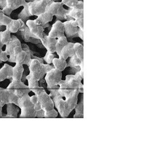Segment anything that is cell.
<instances>
[{"mask_svg":"<svg viewBox=\"0 0 157 157\" xmlns=\"http://www.w3.org/2000/svg\"><path fill=\"white\" fill-rule=\"evenodd\" d=\"M79 94H75L71 97L64 99L59 94L53 99L54 105L61 117H67L77 104Z\"/></svg>","mask_w":157,"mask_h":157,"instance_id":"1","label":"cell"},{"mask_svg":"<svg viewBox=\"0 0 157 157\" xmlns=\"http://www.w3.org/2000/svg\"><path fill=\"white\" fill-rule=\"evenodd\" d=\"M53 1L51 0H34L26 3L24 6L25 15L28 17L37 16L44 13L48 5Z\"/></svg>","mask_w":157,"mask_h":157,"instance_id":"2","label":"cell"},{"mask_svg":"<svg viewBox=\"0 0 157 157\" xmlns=\"http://www.w3.org/2000/svg\"><path fill=\"white\" fill-rule=\"evenodd\" d=\"M29 65V74L38 81L45 76L48 71L54 68L49 64L42 63L37 59H31Z\"/></svg>","mask_w":157,"mask_h":157,"instance_id":"3","label":"cell"},{"mask_svg":"<svg viewBox=\"0 0 157 157\" xmlns=\"http://www.w3.org/2000/svg\"><path fill=\"white\" fill-rule=\"evenodd\" d=\"M17 106L21 109V118H35L37 112L34 105L31 102L29 95H25L18 99Z\"/></svg>","mask_w":157,"mask_h":157,"instance_id":"4","label":"cell"},{"mask_svg":"<svg viewBox=\"0 0 157 157\" xmlns=\"http://www.w3.org/2000/svg\"><path fill=\"white\" fill-rule=\"evenodd\" d=\"M6 89L10 93L14 94L19 98L29 95L31 91L29 86L22 82L21 80H12Z\"/></svg>","mask_w":157,"mask_h":157,"instance_id":"5","label":"cell"},{"mask_svg":"<svg viewBox=\"0 0 157 157\" xmlns=\"http://www.w3.org/2000/svg\"><path fill=\"white\" fill-rule=\"evenodd\" d=\"M66 21L74 20L79 29H84V10L70 9L64 16Z\"/></svg>","mask_w":157,"mask_h":157,"instance_id":"6","label":"cell"},{"mask_svg":"<svg viewBox=\"0 0 157 157\" xmlns=\"http://www.w3.org/2000/svg\"><path fill=\"white\" fill-rule=\"evenodd\" d=\"M63 6V4L61 2H52L48 5L45 11L51 17L56 16L65 20L64 16L67 13L68 10L65 9Z\"/></svg>","mask_w":157,"mask_h":157,"instance_id":"7","label":"cell"},{"mask_svg":"<svg viewBox=\"0 0 157 157\" xmlns=\"http://www.w3.org/2000/svg\"><path fill=\"white\" fill-rule=\"evenodd\" d=\"M62 72L53 68L46 74L45 79L48 88H52L59 85L62 80Z\"/></svg>","mask_w":157,"mask_h":157,"instance_id":"8","label":"cell"},{"mask_svg":"<svg viewBox=\"0 0 157 157\" xmlns=\"http://www.w3.org/2000/svg\"><path fill=\"white\" fill-rule=\"evenodd\" d=\"M83 79L80 76L75 75H70L66 76L65 82L68 87L74 91L79 90L80 93H83L84 86L82 83Z\"/></svg>","mask_w":157,"mask_h":157,"instance_id":"9","label":"cell"},{"mask_svg":"<svg viewBox=\"0 0 157 157\" xmlns=\"http://www.w3.org/2000/svg\"><path fill=\"white\" fill-rule=\"evenodd\" d=\"M37 96L38 97V102L40 103L42 107V110L44 112H48L54 109V102L53 101V99L51 98V96L48 95L45 90L42 91Z\"/></svg>","mask_w":157,"mask_h":157,"instance_id":"10","label":"cell"},{"mask_svg":"<svg viewBox=\"0 0 157 157\" xmlns=\"http://www.w3.org/2000/svg\"><path fill=\"white\" fill-rule=\"evenodd\" d=\"M26 24L29 29L31 36L32 37L39 39L40 40H42L44 34V26L36 24L34 20H32L27 21Z\"/></svg>","mask_w":157,"mask_h":157,"instance_id":"11","label":"cell"},{"mask_svg":"<svg viewBox=\"0 0 157 157\" xmlns=\"http://www.w3.org/2000/svg\"><path fill=\"white\" fill-rule=\"evenodd\" d=\"M64 27V33L66 34V37L78 36L79 28L77 23L74 20L66 21L63 22Z\"/></svg>","mask_w":157,"mask_h":157,"instance_id":"12","label":"cell"},{"mask_svg":"<svg viewBox=\"0 0 157 157\" xmlns=\"http://www.w3.org/2000/svg\"><path fill=\"white\" fill-rule=\"evenodd\" d=\"M48 36L55 39H58L59 37L65 36L63 23L60 20L56 21L52 25L48 33Z\"/></svg>","mask_w":157,"mask_h":157,"instance_id":"13","label":"cell"},{"mask_svg":"<svg viewBox=\"0 0 157 157\" xmlns=\"http://www.w3.org/2000/svg\"><path fill=\"white\" fill-rule=\"evenodd\" d=\"M59 89L58 93L62 97H64L65 99L71 97V96H73L75 94L80 93L79 90L74 91L71 89H70L66 85L65 80H61L60 82L59 83Z\"/></svg>","mask_w":157,"mask_h":157,"instance_id":"14","label":"cell"},{"mask_svg":"<svg viewBox=\"0 0 157 157\" xmlns=\"http://www.w3.org/2000/svg\"><path fill=\"white\" fill-rule=\"evenodd\" d=\"M42 44L48 51L50 53H54L56 52V43L57 39L49 37L48 35H43V37L40 40Z\"/></svg>","mask_w":157,"mask_h":157,"instance_id":"15","label":"cell"},{"mask_svg":"<svg viewBox=\"0 0 157 157\" xmlns=\"http://www.w3.org/2000/svg\"><path fill=\"white\" fill-rule=\"evenodd\" d=\"M26 79L28 80V86L29 90L33 93H34L35 95H39L42 91H45L44 88L40 87L39 85V81L36 80L35 78L29 74L27 76Z\"/></svg>","mask_w":157,"mask_h":157,"instance_id":"16","label":"cell"},{"mask_svg":"<svg viewBox=\"0 0 157 157\" xmlns=\"http://www.w3.org/2000/svg\"><path fill=\"white\" fill-rule=\"evenodd\" d=\"M25 25L21 19L12 20L11 23L6 26V29H7L11 33H15L18 31H23Z\"/></svg>","mask_w":157,"mask_h":157,"instance_id":"17","label":"cell"},{"mask_svg":"<svg viewBox=\"0 0 157 157\" xmlns=\"http://www.w3.org/2000/svg\"><path fill=\"white\" fill-rule=\"evenodd\" d=\"M74 43L71 42H68V44L64 46L62 49L59 55V58L67 60L69 57H71L75 55V50L74 48Z\"/></svg>","mask_w":157,"mask_h":157,"instance_id":"18","label":"cell"},{"mask_svg":"<svg viewBox=\"0 0 157 157\" xmlns=\"http://www.w3.org/2000/svg\"><path fill=\"white\" fill-rule=\"evenodd\" d=\"M13 76V67L9 64H4L0 69V82L12 78Z\"/></svg>","mask_w":157,"mask_h":157,"instance_id":"19","label":"cell"},{"mask_svg":"<svg viewBox=\"0 0 157 157\" xmlns=\"http://www.w3.org/2000/svg\"><path fill=\"white\" fill-rule=\"evenodd\" d=\"M53 17H51L48 13L46 12L42 13L39 15L34 22L35 24L40 25L44 26L48 24V23L51 22L53 20Z\"/></svg>","mask_w":157,"mask_h":157,"instance_id":"20","label":"cell"},{"mask_svg":"<svg viewBox=\"0 0 157 157\" xmlns=\"http://www.w3.org/2000/svg\"><path fill=\"white\" fill-rule=\"evenodd\" d=\"M26 3V2L25 0H17L14 4H13V5H12L10 6L4 7L2 9V11L3 12V13L7 16L10 15L12 11L18 9L21 6H24Z\"/></svg>","mask_w":157,"mask_h":157,"instance_id":"21","label":"cell"},{"mask_svg":"<svg viewBox=\"0 0 157 157\" xmlns=\"http://www.w3.org/2000/svg\"><path fill=\"white\" fill-rule=\"evenodd\" d=\"M24 70L23 64L16 63L13 67V76L12 77L13 80H21Z\"/></svg>","mask_w":157,"mask_h":157,"instance_id":"22","label":"cell"},{"mask_svg":"<svg viewBox=\"0 0 157 157\" xmlns=\"http://www.w3.org/2000/svg\"><path fill=\"white\" fill-rule=\"evenodd\" d=\"M13 39L11 37V40L10 42L6 45V53H7L8 56H11L13 54V49L14 48L17 46L21 45V42L18 39H17V37L13 36Z\"/></svg>","mask_w":157,"mask_h":157,"instance_id":"23","label":"cell"},{"mask_svg":"<svg viewBox=\"0 0 157 157\" xmlns=\"http://www.w3.org/2000/svg\"><path fill=\"white\" fill-rule=\"evenodd\" d=\"M54 67L59 71H64L67 66V63L66 60L60 58H54L52 62Z\"/></svg>","mask_w":157,"mask_h":157,"instance_id":"24","label":"cell"},{"mask_svg":"<svg viewBox=\"0 0 157 157\" xmlns=\"http://www.w3.org/2000/svg\"><path fill=\"white\" fill-rule=\"evenodd\" d=\"M10 94L7 89L0 87V105L4 106L9 104Z\"/></svg>","mask_w":157,"mask_h":157,"instance_id":"25","label":"cell"},{"mask_svg":"<svg viewBox=\"0 0 157 157\" xmlns=\"http://www.w3.org/2000/svg\"><path fill=\"white\" fill-rule=\"evenodd\" d=\"M68 42L65 35L57 39L56 43V53H57L58 56L59 55L62 49L65 46L68 44Z\"/></svg>","mask_w":157,"mask_h":157,"instance_id":"26","label":"cell"},{"mask_svg":"<svg viewBox=\"0 0 157 157\" xmlns=\"http://www.w3.org/2000/svg\"><path fill=\"white\" fill-rule=\"evenodd\" d=\"M74 48L75 50V55L80 59V60L84 62V46L82 44L76 43H74Z\"/></svg>","mask_w":157,"mask_h":157,"instance_id":"27","label":"cell"},{"mask_svg":"<svg viewBox=\"0 0 157 157\" xmlns=\"http://www.w3.org/2000/svg\"><path fill=\"white\" fill-rule=\"evenodd\" d=\"M65 6L69 9L84 10V2L78 0H71L70 2L66 3Z\"/></svg>","mask_w":157,"mask_h":157,"instance_id":"28","label":"cell"},{"mask_svg":"<svg viewBox=\"0 0 157 157\" xmlns=\"http://www.w3.org/2000/svg\"><path fill=\"white\" fill-rule=\"evenodd\" d=\"M0 40L3 45H7L11 40V33L7 29L4 31L1 32Z\"/></svg>","mask_w":157,"mask_h":157,"instance_id":"29","label":"cell"},{"mask_svg":"<svg viewBox=\"0 0 157 157\" xmlns=\"http://www.w3.org/2000/svg\"><path fill=\"white\" fill-rule=\"evenodd\" d=\"M84 62H82L80 59H79L76 55H74L71 57H70V59L67 64V66L71 67H77V66H83Z\"/></svg>","mask_w":157,"mask_h":157,"instance_id":"30","label":"cell"},{"mask_svg":"<svg viewBox=\"0 0 157 157\" xmlns=\"http://www.w3.org/2000/svg\"><path fill=\"white\" fill-rule=\"evenodd\" d=\"M12 20V18L5 14L2 10L0 9V26H6L11 23Z\"/></svg>","mask_w":157,"mask_h":157,"instance_id":"31","label":"cell"},{"mask_svg":"<svg viewBox=\"0 0 157 157\" xmlns=\"http://www.w3.org/2000/svg\"><path fill=\"white\" fill-rule=\"evenodd\" d=\"M75 114L74 117V118H83L84 113V105L83 102L79 103V104L76 105L75 107Z\"/></svg>","mask_w":157,"mask_h":157,"instance_id":"32","label":"cell"},{"mask_svg":"<svg viewBox=\"0 0 157 157\" xmlns=\"http://www.w3.org/2000/svg\"><path fill=\"white\" fill-rule=\"evenodd\" d=\"M59 115V113L57 112L56 110L54 109L51 110H49L48 112H44V117L45 118H56L57 116Z\"/></svg>","mask_w":157,"mask_h":157,"instance_id":"33","label":"cell"},{"mask_svg":"<svg viewBox=\"0 0 157 157\" xmlns=\"http://www.w3.org/2000/svg\"><path fill=\"white\" fill-rule=\"evenodd\" d=\"M55 58V56L53 53H50L49 52H47L44 57V60L48 64H52L53 59Z\"/></svg>","mask_w":157,"mask_h":157,"instance_id":"34","label":"cell"},{"mask_svg":"<svg viewBox=\"0 0 157 157\" xmlns=\"http://www.w3.org/2000/svg\"><path fill=\"white\" fill-rule=\"evenodd\" d=\"M10 92V91H9ZM9 104H14L18 105V101L19 97L15 95L14 94L10 92Z\"/></svg>","mask_w":157,"mask_h":157,"instance_id":"35","label":"cell"},{"mask_svg":"<svg viewBox=\"0 0 157 157\" xmlns=\"http://www.w3.org/2000/svg\"><path fill=\"white\" fill-rule=\"evenodd\" d=\"M22 51H23V49H22L21 45L15 46L13 49V54H12V55L10 56V57L11 59H15V56L18 53H20L21 52H22Z\"/></svg>","mask_w":157,"mask_h":157,"instance_id":"36","label":"cell"},{"mask_svg":"<svg viewBox=\"0 0 157 157\" xmlns=\"http://www.w3.org/2000/svg\"><path fill=\"white\" fill-rule=\"evenodd\" d=\"M9 57L7 53H6V51H3L0 53V60L2 62H6L9 60Z\"/></svg>","mask_w":157,"mask_h":157,"instance_id":"37","label":"cell"},{"mask_svg":"<svg viewBox=\"0 0 157 157\" xmlns=\"http://www.w3.org/2000/svg\"><path fill=\"white\" fill-rule=\"evenodd\" d=\"M30 99L34 105L36 104L37 102H38V97L36 95H33L31 97H30Z\"/></svg>","mask_w":157,"mask_h":157,"instance_id":"38","label":"cell"},{"mask_svg":"<svg viewBox=\"0 0 157 157\" xmlns=\"http://www.w3.org/2000/svg\"><path fill=\"white\" fill-rule=\"evenodd\" d=\"M78 36L82 40H84V29H81L79 28L78 32Z\"/></svg>","mask_w":157,"mask_h":157,"instance_id":"39","label":"cell"},{"mask_svg":"<svg viewBox=\"0 0 157 157\" xmlns=\"http://www.w3.org/2000/svg\"><path fill=\"white\" fill-rule=\"evenodd\" d=\"M34 109L36 112H40L42 110V107L40 102H37L36 104L34 105Z\"/></svg>","mask_w":157,"mask_h":157,"instance_id":"40","label":"cell"},{"mask_svg":"<svg viewBox=\"0 0 157 157\" xmlns=\"http://www.w3.org/2000/svg\"><path fill=\"white\" fill-rule=\"evenodd\" d=\"M17 0H6V6H10L14 4Z\"/></svg>","mask_w":157,"mask_h":157,"instance_id":"41","label":"cell"},{"mask_svg":"<svg viewBox=\"0 0 157 157\" xmlns=\"http://www.w3.org/2000/svg\"><path fill=\"white\" fill-rule=\"evenodd\" d=\"M0 35H1V33H0ZM3 45L1 43V40H0V53H1L2 51V48H3ZM2 63V62L0 60V64Z\"/></svg>","mask_w":157,"mask_h":157,"instance_id":"42","label":"cell"},{"mask_svg":"<svg viewBox=\"0 0 157 157\" xmlns=\"http://www.w3.org/2000/svg\"><path fill=\"white\" fill-rule=\"evenodd\" d=\"M3 106H2L1 105H0V118L3 117V114H2V108Z\"/></svg>","mask_w":157,"mask_h":157,"instance_id":"43","label":"cell"},{"mask_svg":"<svg viewBox=\"0 0 157 157\" xmlns=\"http://www.w3.org/2000/svg\"><path fill=\"white\" fill-rule=\"evenodd\" d=\"M70 1H71V0H62V2H61L63 4V5H65L66 3L70 2Z\"/></svg>","mask_w":157,"mask_h":157,"instance_id":"44","label":"cell"},{"mask_svg":"<svg viewBox=\"0 0 157 157\" xmlns=\"http://www.w3.org/2000/svg\"><path fill=\"white\" fill-rule=\"evenodd\" d=\"M51 1H53V2H55V1H58V0H51Z\"/></svg>","mask_w":157,"mask_h":157,"instance_id":"45","label":"cell"},{"mask_svg":"<svg viewBox=\"0 0 157 157\" xmlns=\"http://www.w3.org/2000/svg\"></svg>","mask_w":157,"mask_h":157,"instance_id":"46","label":"cell"}]
</instances>
